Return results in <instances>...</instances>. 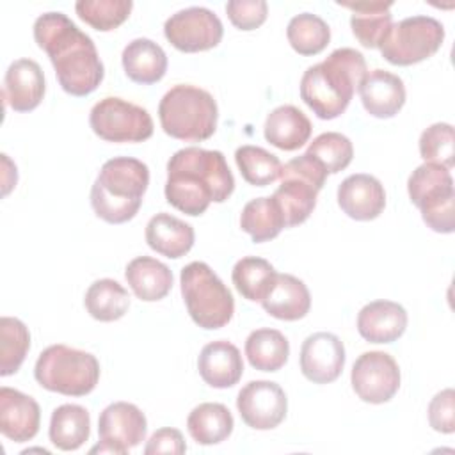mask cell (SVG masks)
I'll list each match as a JSON object with an SVG mask.
<instances>
[{
	"label": "cell",
	"instance_id": "obj_1",
	"mask_svg": "<svg viewBox=\"0 0 455 455\" xmlns=\"http://www.w3.org/2000/svg\"><path fill=\"white\" fill-rule=\"evenodd\" d=\"M34 39L46 52L59 85L71 96L94 92L105 76L94 41L64 12H44L34 21Z\"/></svg>",
	"mask_w": 455,
	"mask_h": 455
},
{
	"label": "cell",
	"instance_id": "obj_2",
	"mask_svg": "<svg viewBox=\"0 0 455 455\" xmlns=\"http://www.w3.org/2000/svg\"><path fill=\"white\" fill-rule=\"evenodd\" d=\"M235 190L226 156L217 149L183 148L167 162L165 199L176 210L197 217L210 203H224Z\"/></svg>",
	"mask_w": 455,
	"mask_h": 455
},
{
	"label": "cell",
	"instance_id": "obj_3",
	"mask_svg": "<svg viewBox=\"0 0 455 455\" xmlns=\"http://www.w3.org/2000/svg\"><path fill=\"white\" fill-rule=\"evenodd\" d=\"M364 55L354 48H338L325 60L309 66L300 78V98L320 119L341 116L366 75Z\"/></svg>",
	"mask_w": 455,
	"mask_h": 455
},
{
	"label": "cell",
	"instance_id": "obj_4",
	"mask_svg": "<svg viewBox=\"0 0 455 455\" xmlns=\"http://www.w3.org/2000/svg\"><path fill=\"white\" fill-rule=\"evenodd\" d=\"M148 185L149 169L142 160L114 156L98 172L91 188V206L108 224L128 222L139 213Z\"/></svg>",
	"mask_w": 455,
	"mask_h": 455
},
{
	"label": "cell",
	"instance_id": "obj_5",
	"mask_svg": "<svg viewBox=\"0 0 455 455\" xmlns=\"http://www.w3.org/2000/svg\"><path fill=\"white\" fill-rule=\"evenodd\" d=\"M164 132L178 140L203 142L217 130L219 108L213 96L196 85L171 87L158 103Z\"/></svg>",
	"mask_w": 455,
	"mask_h": 455
},
{
	"label": "cell",
	"instance_id": "obj_6",
	"mask_svg": "<svg viewBox=\"0 0 455 455\" xmlns=\"http://www.w3.org/2000/svg\"><path fill=\"white\" fill-rule=\"evenodd\" d=\"M181 297L196 325L215 331L229 323L235 300L229 288L204 261H192L180 274Z\"/></svg>",
	"mask_w": 455,
	"mask_h": 455
},
{
	"label": "cell",
	"instance_id": "obj_7",
	"mask_svg": "<svg viewBox=\"0 0 455 455\" xmlns=\"http://www.w3.org/2000/svg\"><path fill=\"white\" fill-rule=\"evenodd\" d=\"M37 384L48 391L66 396H85L100 380L96 355L68 345H50L34 366Z\"/></svg>",
	"mask_w": 455,
	"mask_h": 455
},
{
	"label": "cell",
	"instance_id": "obj_8",
	"mask_svg": "<svg viewBox=\"0 0 455 455\" xmlns=\"http://www.w3.org/2000/svg\"><path fill=\"white\" fill-rule=\"evenodd\" d=\"M327 171L307 153L286 162L279 174V187L272 194L279 204L286 228L309 219L316 206V196L323 188Z\"/></svg>",
	"mask_w": 455,
	"mask_h": 455
},
{
	"label": "cell",
	"instance_id": "obj_9",
	"mask_svg": "<svg viewBox=\"0 0 455 455\" xmlns=\"http://www.w3.org/2000/svg\"><path fill=\"white\" fill-rule=\"evenodd\" d=\"M407 192L419 208L423 222L435 233L455 229V188L450 169L435 164H421L407 180Z\"/></svg>",
	"mask_w": 455,
	"mask_h": 455
},
{
	"label": "cell",
	"instance_id": "obj_10",
	"mask_svg": "<svg viewBox=\"0 0 455 455\" xmlns=\"http://www.w3.org/2000/svg\"><path fill=\"white\" fill-rule=\"evenodd\" d=\"M444 41V27L432 16H411L391 25L380 44L382 57L395 66H411L432 57Z\"/></svg>",
	"mask_w": 455,
	"mask_h": 455
},
{
	"label": "cell",
	"instance_id": "obj_11",
	"mask_svg": "<svg viewBox=\"0 0 455 455\" xmlns=\"http://www.w3.org/2000/svg\"><path fill=\"white\" fill-rule=\"evenodd\" d=\"M89 124L107 142H142L153 135L149 112L116 96H107L91 108Z\"/></svg>",
	"mask_w": 455,
	"mask_h": 455
},
{
	"label": "cell",
	"instance_id": "obj_12",
	"mask_svg": "<svg viewBox=\"0 0 455 455\" xmlns=\"http://www.w3.org/2000/svg\"><path fill=\"white\" fill-rule=\"evenodd\" d=\"M165 39L180 52L196 53L215 48L222 36V21L206 7H187L174 12L164 23Z\"/></svg>",
	"mask_w": 455,
	"mask_h": 455
},
{
	"label": "cell",
	"instance_id": "obj_13",
	"mask_svg": "<svg viewBox=\"0 0 455 455\" xmlns=\"http://www.w3.org/2000/svg\"><path fill=\"white\" fill-rule=\"evenodd\" d=\"M148 421L144 412L130 402L107 405L98 419L100 443L91 453H128L146 439Z\"/></svg>",
	"mask_w": 455,
	"mask_h": 455
},
{
	"label": "cell",
	"instance_id": "obj_14",
	"mask_svg": "<svg viewBox=\"0 0 455 455\" xmlns=\"http://www.w3.org/2000/svg\"><path fill=\"white\" fill-rule=\"evenodd\" d=\"M354 393L366 403H386L400 387V368L393 355L380 350L361 354L350 373Z\"/></svg>",
	"mask_w": 455,
	"mask_h": 455
},
{
	"label": "cell",
	"instance_id": "obj_15",
	"mask_svg": "<svg viewBox=\"0 0 455 455\" xmlns=\"http://www.w3.org/2000/svg\"><path fill=\"white\" fill-rule=\"evenodd\" d=\"M242 421L254 430H270L283 423L288 398L283 387L272 380H251L236 396Z\"/></svg>",
	"mask_w": 455,
	"mask_h": 455
},
{
	"label": "cell",
	"instance_id": "obj_16",
	"mask_svg": "<svg viewBox=\"0 0 455 455\" xmlns=\"http://www.w3.org/2000/svg\"><path fill=\"white\" fill-rule=\"evenodd\" d=\"M345 366V345L332 332L309 334L300 347V371L313 384L334 382Z\"/></svg>",
	"mask_w": 455,
	"mask_h": 455
},
{
	"label": "cell",
	"instance_id": "obj_17",
	"mask_svg": "<svg viewBox=\"0 0 455 455\" xmlns=\"http://www.w3.org/2000/svg\"><path fill=\"white\" fill-rule=\"evenodd\" d=\"M338 204L354 220H373L384 212L386 192L375 176L350 174L338 187Z\"/></svg>",
	"mask_w": 455,
	"mask_h": 455
},
{
	"label": "cell",
	"instance_id": "obj_18",
	"mask_svg": "<svg viewBox=\"0 0 455 455\" xmlns=\"http://www.w3.org/2000/svg\"><path fill=\"white\" fill-rule=\"evenodd\" d=\"M41 425L39 403L12 387H0V432L14 441L27 443L36 437Z\"/></svg>",
	"mask_w": 455,
	"mask_h": 455
},
{
	"label": "cell",
	"instance_id": "obj_19",
	"mask_svg": "<svg viewBox=\"0 0 455 455\" xmlns=\"http://www.w3.org/2000/svg\"><path fill=\"white\" fill-rule=\"evenodd\" d=\"M364 110L379 119H389L405 103L403 80L386 69L368 71L357 85Z\"/></svg>",
	"mask_w": 455,
	"mask_h": 455
},
{
	"label": "cell",
	"instance_id": "obj_20",
	"mask_svg": "<svg viewBox=\"0 0 455 455\" xmlns=\"http://www.w3.org/2000/svg\"><path fill=\"white\" fill-rule=\"evenodd\" d=\"M46 91L41 66L32 59L14 60L4 78V100L16 112H30L43 101Z\"/></svg>",
	"mask_w": 455,
	"mask_h": 455
},
{
	"label": "cell",
	"instance_id": "obj_21",
	"mask_svg": "<svg viewBox=\"0 0 455 455\" xmlns=\"http://www.w3.org/2000/svg\"><path fill=\"white\" fill-rule=\"evenodd\" d=\"M407 329V311L393 300H373L361 307L357 331L370 343H393Z\"/></svg>",
	"mask_w": 455,
	"mask_h": 455
},
{
	"label": "cell",
	"instance_id": "obj_22",
	"mask_svg": "<svg viewBox=\"0 0 455 455\" xmlns=\"http://www.w3.org/2000/svg\"><path fill=\"white\" fill-rule=\"evenodd\" d=\"M197 370L208 386L217 389L233 387L243 375L242 354L226 339L212 341L203 347L197 357Z\"/></svg>",
	"mask_w": 455,
	"mask_h": 455
},
{
	"label": "cell",
	"instance_id": "obj_23",
	"mask_svg": "<svg viewBox=\"0 0 455 455\" xmlns=\"http://www.w3.org/2000/svg\"><path fill=\"white\" fill-rule=\"evenodd\" d=\"M263 309L277 320H300L309 313L311 295L304 281L291 274H277L261 300Z\"/></svg>",
	"mask_w": 455,
	"mask_h": 455
},
{
	"label": "cell",
	"instance_id": "obj_24",
	"mask_svg": "<svg viewBox=\"0 0 455 455\" xmlns=\"http://www.w3.org/2000/svg\"><path fill=\"white\" fill-rule=\"evenodd\" d=\"M338 5L352 11L350 27L355 39L364 48H380L384 37L393 25L391 2L361 0V2H338Z\"/></svg>",
	"mask_w": 455,
	"mask_h": 455
},
{
	"label": "cell",
	"instance_id": "obj_25",
	"mask_svg": "<svg viewBox=\"0 0 455 455\" xmlns=\"http://www.w3.org/2000/svg\"><path fill=\"white\" fill-rule=\"evenodd\" d=\"M144 236L155 252L172 259L185 256L192 249L196 238L190 224L165 212H160L148 220Z\"/></svg>",
	"mask_w": 455,
	"mask_h": 455
},
{
	"label": "cell",
	"instance_id": "obj_26",
	"mask_svg": "<svg viewBox=\"0 0 455 455\" xmlns=\"http://www.w3.org/2000/svg\"><path fill=\"white\" fill-rule=\"evenodd\" d=\"M313 126L307 116L295 105L275 107L265 119L263 135L267 142L283 149L295 151L311 137Z\"/></svg>",
	"mask_w": 455,
	"mask_h": 455
},
{
	"label": "cell",
	"instance_id": "obj_27",
	"mask_svg": "<svg viewBox=\"0 0 455 455\" xmlns=\"http://www.w3.org/2000/svg\"><path fill=\"white\" fill-rule=\"evenodd\" d=\"M121 62L126 76L142 85L160 82L167 71V55L164 48L148 37L130 41L123 50Z\"/></svg>",
	"mask_w": 455,
	"mask_h": 455
},
{
	"label": "cell",
	"instance_id": "obj_28",
	"mask_svg": "<svg viewBox=\"0 0 455 455\" xmlns=\"http://www.w3.org/2000/svg\"><path fill=\"white\" fill-rule=\"evenodd\" d=\"M124 277L135 297L144 302L162 300L172 288L171 268L151 256L133 258L126 265Z\"/></svg>",
	"mask_w": 455,
	"mask_h": 455
},
{
	"label": "cell",
	"instance_id": "obj_29",
	"mask_svg": "<svg viewBox=\"0 0 455 455\" xmlns=\"http://www.w3.org/2000/svg\"><path fill=\"white\" fill-rule=\"evenodd\" d=\"M235 427L233 414L224 403L204 402L194 407L187 418L190 437L203 446H212L226 441Z\"/></svg>",
	"mask_w": 455,
	"mask_h": 455
},
{
	"label": "cell",
	"instance_id": "obj_30",
	"mask_svg": "<svg viewBox=\"0 0 455 455\" xmlns=\"http://www.w3.org/2000/svg\"><path fill=\"white\" fill-rule=\"evenodd\" d=\"M91 434V416L85 407L76 403L59 405L50 418L48 435L53 446L62 451L78 450Z\"/></svg>",
	"mask_w": 455,
	"mask_h": 455
},
{
	"label": "cell",
	"instance_id": "obj_31",
	"mask_svg": "<svg viewBox=\"0 0 455 455\" xmlns=\"http://www.w3.org/2000/svg\"><path fill=\"white\" fill-rule=\"evenodd\" d=\"M245 355L252 368L259 371H277L288 361L290 343L277 329H256L245 339Z\"/></svg>",
	"mask_w": 455,
	"mask_h": 455
},
{
	"label": "cell",
	"instance_id": "obj_32",
	"mask_svg": "<svg viewBox=\"0 0 455 455\" xmlns=\"http://www.w3.org/2000/svg\"><path fill=\"white\" fill-rule=\"evenodd\" d=\"M240 228L252 238V242L261 243L275 238L286 228V224L279 204L270 196L251 199L242 208Z\"/></svg>",
	"mask_w": 455,
	"mask_h": 455
},
{
	"label": "cell",
	"instance_id": "obj_33",
	"mask_svg": "<svg viewBox=\"0 0 455 455\" xmlns=\"http://www.w3.org/2000/svg\"><path fill=\"white\" fill-rule=\"evenodd\" d=\"M87 313L100 322H116L123 318L130 307V295L123 284L114 279L94 281L84 297Z\"/></svg>",
	"mask_w": 455,
	"mask_h": 455
},
{
	"label": "cell",
	"instance_id": "obj_34",
	"mask_svg": "<svg viewBox=\"0 0 455 455\" xmlns=\"http://www.w3.org/2000/svg\"><path fill=\"white\" fill-rule=\"evenodd\" d=\"M277 272L275 268L263 258L245 256L238 259L233 267L231 279L236 291L252 302H261L268 293Z\"/></svg>",
	"mask_w": 455,
	"mask_h": 455
},
{
	"label": "cell",
	"instance_id": "obj_35",
	"mask_svg": "<svg viewBox=\"0 0 455 455\" xmlns=\"http://www.w3.org/2000/svg\"><path fill=\"white\" fill-rule=\"evenodd\" d=\"M286 37L290 46L299 55H316L331 41L329 25L316 14L302 12L290 20L286 27Z\"/></svg>",
	"mask_w": 455,
	"mask_h": 455
},
{
	"label": "cell",
	"instance_id": "obj_36",
	"mask_svg": "<svg viewBox=\"0 0 455 455\" xmlns=\"http://www.w3.org/2000/svg\"><path fill=\"white\" fill-rule=\"evenodd\" d=\"M235 162L240 169L242 178L254 187H267L275 181L281 174V160L259 146H240L235 151Z\"/></svg>",
	"mask_w": 455,
	"mask_h": 455
},
{
	"label": "cell",
	"instance_id": "obj_37",
	"mask_svg": "<svg viewBox=\"0 0 455 455\" xmlns=\"http://www.w3.org/2000/svg\"><path fill=\"white\" fill-rule=\"evenodd\" d=\"M30 348L27 325L12 316L0 318V375L7 377L20 370Z\"/></svg>",
	"mask_w": 455,
	"mask_h": 455
},
{
	"label": "cell",
	"instance_id": "obj_38",
	"mask_svg": "<svg viewBox=\"0 0 455 455\" xmlns=\"http://www.w3.org/2000/svg\"><path fill=\"white\" fill-rule=\"evenodd\" d=\"M132 9V0H78L75 4L78 18L100 32H110L123 25Z\"/></svg>",
	"mask_w": 455,
	"mask_h": 455
},
{
	"label": "cell",
	"instance_id": "obj_39",
	"mask_svg": "<svg viewBox=\"0 0 455 455\" xmlns=\"http://www.w3.org/2000/svg\"><path fill=\"white\" fill-rule=\"evenodd\" d=\"M306 153L322 164L327 174H336L347 169L352 162L354 146L347 135L338 132H325L309 142Z\"/></svg>",
	"mask_w": 455,
	"mask_h": 455
},
{
	"label": "cell",
	"instance_id": "obj_40",
	"mask_svg": "<svg viewBox=\"0 0 455 455\" xmlns=\"http://www.w3.org/2000/svg\"><path fill=\"white\" fill-rule=\"evenodd\" d=\"M419 155L425 164H435L444 169L455 165V135L450 123H434L419 135Z\"/></svg>",
	"mask_w": 455,
	"mask_h": 455
},
{
	"label": "cell",
	"instance_id": "obj_41",
	"mask_svg": "<svg viewBox=\"0 0 455 455\" xmlns=\"http://www.w3.org/2000/svg\"><path fill=\"white\" fill-rule=\"evenodd\" d=\"M226 12L238 30H254L265 23L268 5L265 0H229Z\"/></svg>",
	"mask_w": 455,
	"mask_h": 455
},
{
	"label": "cell",
	"instance_id": "obj_42",
	"mask_svg": "<svg viewBox=\"0 0 455 455\" xmlns=\"http://www.w3.org/2000/svg\"><path fill=\"white\" fill-rule=\"evenodd\" d=\"M428 423L435 432H455V393L451 387L439 391L428 403Z\"/></svg>",
	"mask_w": 455,
	"mask_h": 455
},
{
	"label": "cell",
	"instance_id": "obj_43",
	"mask_svg": "<svg viewBox=\"0 0 455 455\" xmlns=\"http://www.w3.org/2000/svg\"><path fill=\"white\" fill-rule=\"evenodd\" d=\"M187 444L183 439V434L178 428L164 427L158 428L148 441L144 453L146 455H156V453H185Z\"/></svg>",
	"mask_w": 455,
	"mask_h": 455
}]
</instances>
